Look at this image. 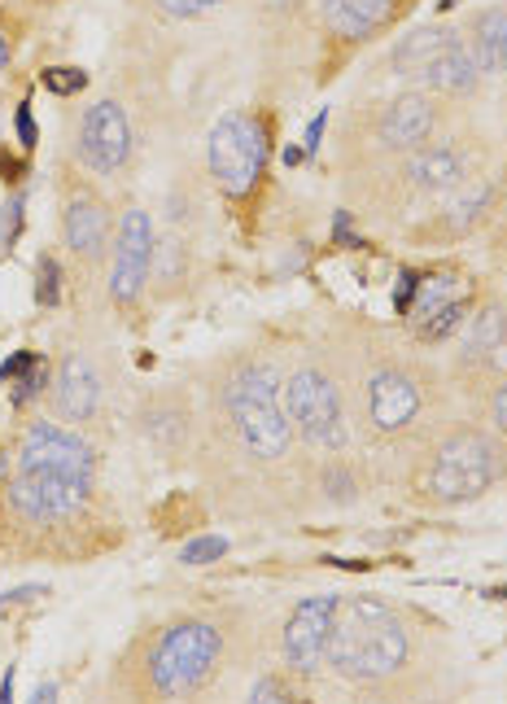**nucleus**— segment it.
I'll use <instances>...</instances> for the list:
<instances>
[{
    "mask_svg": "<svg viewBox=\"0 0 507 704\" xmlns=\"http://www.w3.org/2000/svg\"><path fill=\"white\" fill-rule=\"evenodd\" d=\"M407 631L398 622V613L381 600H342L333 609V634H328V665L351 678V683H381L394 678L407 665Z\"/></svg>",
    "mask_w": 507,
    "mask_h": 704,
    "instance_id": "nucleus-1",
    "label": "nucleus"
},
{
    "mask_svg": "<svg viewBox=\"0 0 507 704\" xmlns=\"http://www.w3.org/2000/svg\"><path fill=\"white\" fill-rule=\"evenodd\" d=\"M223 661V631L206 617L171 622L149 638L145 687L162 701H180L202 692Z\"/></svg>",
    "mask_w": 507,
    "mask_h": 704,
    "instance_id": "nucleus-2",
    "label": "nucleus"
},
{
    "mask_svg": "<svg viewBox=\"0 0 507 704\" xmlns=\"http://www.w3.org/2000/svg\"><path fill=\"white\" fill-rule=\"evenodd\" d=\"M223 403H227L232 429L245 442V451H254L258 460L290 455L293 424L285 412V381L276 376V368H267V363L236 368L223 390Z\"/></svg>",
    "mask_w": 507,
    "mask_h": 704,
    "instance_id": "nucleus-3",
    "label": "nucleus"
},
{
    "mask_svg": "<svg viewBox=\"0 0 507 704\" xmlns=\"http://www.w3.org/2000/svg\"><path fill=\"white\" fill-rule=\"evenodd\" d=\"M504 446L490 433L459 429L434 451V464L425 473V494L437 503H468L490 491L504 477Z\"/></svg>",
    "mask_w": 507,
    "mask_h": 704,
    "instance_id": "nucleus-4",
    "label": "nucleus"
},
{
    "mask_svg": "<svg viewBox=\"0 0 507 704\" xmlns=\"http://www.w3.org/2000/svg\"><path fill=\"white\" fill-rule=\"evenodd\" d=\"M394 71L412 74L420 83H429L437 92H473L477 88V58H473V44L464 40V31H446V27H425L416 36H407L398 49H394Z\"/></svg>",
    "mask_w": 507,
    "mask_h": 704,
    "instance_id": "nucleus-5",
    "label": "nucleus"
},
{
    "mask_svg": "<svg viewBox=\"0 0 507 704\" xmlns=\"http://www.w3.org/2000/svg\"><path fill=\"white\" fill-rule=\"evenodd\" d=\"M267 167V132L258 119L232 110L211 128V175L227 198H245L254 193V184L263 180Z\"/></svg>",
    "mask_w": 507,
    "mask_h": 704,
    "instance_id": "nucleus-6",
    "label": "nucleus"
},
{
    "mask_svg": "<svg viewBox=\"0 0 507 704\" xmlns=\"http://www.w3.org/2000/svg\"><path fill=\"white\" fill-rule=\"evenodd\" d=\"M285 412L297 438H306L311 446L337 451L346 446V424H342V399L333 390V381L315 368H297L285 381Z\"/></svg>",
    "mask_w": 507,
    "mask_h": 704,
    "instance_id": "nucleus-7",
    "label": "nucleus"
},
{
    "mask_svg": "<svg viewBox=\"0 0 507 704\" xmlns=\"http://www.w3.org/2000/svg\"><path fill=\"white\" fill-rule=\"evenodd\" d=\"M92 494V482H79L67 473H49V469H18V477L9 482V503L18 516L53 525V521H71L83 512Z\"/></svg>",
    "mask_w": 507,
    "mask_h": 704,
    "instance_id": "nucleus-8",
    "label": "nucleus"
},
{
    "mask_svg": "<svg viewBox=\"0 0 507 704\" xmlns=\"http://www.w3.org/2000/svg\"><path fill=\"white\" fill-rule=\"evenodd\" d=\"M333 609H337V595H306L285 622V638H281V652H285V665L302 678H315L328 661V634H333Z\"/></svg>",
    "mask_w": 507,
    "mask_h": 704,
    "instance_id": "nucleus-9",
    "label": "nucleus"
},
{
    "mask_svg": "<svg viewBox=\"0 0 507 704\" xmlns=\"http://www.w3.org/2000/svg\"><path fill=\"white\" fill-rule=\"evenodd\" d=\"M18 469H49V473H67V477H79V482H92L97 477V455L71 429H62L53 421H36L22 433Z\"/></svg>",
    "mask_w": 507,
    "mask_h": 704,
    "instance_id": "nucleus-10",
    "label": "nucleus"
},
{
    "mask_svg": "<svg viewBox=\"0 0 507 704\" xmlns=\"http://www.w3.org/2000/svg\"><path fill=\"white\" fill-rule=\"evenodd\" d=\"M79 153L92 171H119L132 153V132H128V114L123 105L114 101H97L88 114H83V128H79Z\"/></svg>",
    "mask_w": 507,
    "mask_h": 704,
    "instance_id": "nucleus-11",
    "label": "nucleus"
},
{
    "mask_svg": "<svg viewBox=\"0 0 507 704\" xmlns=\"http://www.w3.org/2000/svg\"><path fill=\"white\" fill-rule=\"evenodd\" d=\"M149 259H153V223L145 211L123 214L119 228V250H114V276H110V293L114 302H132L149 281Z\"/></svg>",
    "mask_w": 507,
    "mask_h": 704,
    "instance_id": "nucleus-12",
    "label": "nucleus"
},
{
    "mask_svg": "<svg viewBox=\"0 0 507 704\" xmlns=\"http://www.w3.org/2000/svg\"><path fill=\"white\" fill-rule=\"evenodd\" d=\"M425 394H420V381L407 376L403 368H385L372 376L367 385V421L376 424L381 433H398L416 421Z\"/></svg>",
    "mask_w": 507,
    "mask_h": 704,
    "instance_id": "nucleus-13",
    "label": "nucleus"
},
{
    "mask_svg": "<svg viewBox=\"0 0 507 704\" xmlns=\"http://www.w3.org/2000/svg\"><path fill=\"white\" fill-rule=\"evenodd\" d=\"M434 105H429V97H420V92H407V97H398V101H389L385 105V114H381V141L389 144V149H420V144H429L434 137Z\"/></svg>",
    "mask_w": 507,
    "mask_h": 704,
    "instance_id": "nucleus-14",
    "label": "nucleus"
},
{
    "mask_svg": "<svg viewBox=\"0 0 507 704\" xmlns=\"http://www.w3.org/2000/svg\"><path fill=\"white\" fill-rule=\"evenodd\" d=\"M53 403L67 421H88L101 403V381L92 372V363L83 354H67L58 368V385H53Z\"/></svg>",
    "mask_w": 507,
    "mask_h": 704,
    "instance_id": "nucleus-15",
    "label": "nucleus"
},
{
    "mask_svg": "<svg viewBox=\"0 0 507 704\" xmlns=\"http://www.w3.org/2000/svg\"><path fill=\"white\" fill-rule=\"evenodd\" d=\"M464 171H468V158L455 149V144H420L412 149V184L420 193H446L455 184H464Z\"/></svg>",
    "mask_w": 507,
    "mask_h": 704,
    "instance_id": "nucleus-16",
    "label": "nucleus"
},
{
    "mask_svg": "<svg viewBox=\"0 0 507 704\" xmlns=\"http://www.w3.org/2000/svg\"><path fill=\"white\" fill-rule=\"evenodd\" d=\"M468 44H473V58H477V71L481 74L507 71V4L481 9V13L473 18Z\"/></svg>",
    "mask_w": 507,
    "mask_h": 704,
    "instance_id": "nucleus-17",
    "label": "nucleus"
},
{
    "mask_svg": "<svg viewBox=\"0 0 507 704\" xmlns=\"http://www.w3.org/2000/svg\"><path fill=\"white\" fill-rule=\"evenodd\" d=\"M110 237V219H105V207L92 202V198H74L67 207V241H71L74 254L83 259H97L101 245Z\"/></svg>",
    "mask_w": 507,
    "mask_h": 704,
    "instance_id": "nucleus-18",
    "label": "nucleus"
},
{
    "mask_svg": "<svg viewBox=\"0 0 507 704\" xmlns=\"http://www.w3.org/2000/svg\"><path fill=\"white\" fill-rule=\"evenodd\" d=\"M464 359L468 363H486V368L507 363V311L490 306V311H481L473 320L468 342H464Z\"/></svg>",
    "mask_w": 507,
    "mask_h": 704,
    "instance_id": "nucleus-19",
    "label": "nucleus"
},
{
    "mask_svg": "<svg viewBox=\"0 0 507 704\" xmlns=\"http://www.w3.org/2000/svg\"><path fill=\"white\" fill-rule=\"evenodd\" d=\"M464 298V281L455 276V272H442V276H420L416 281V293H412V306H407V320H412V329H420V324H429L437 311H446L450 302H459Z\"/></svg>",
    "mask_w": 507,
    "mask_h": 704,
    "instance_id": "nucleus-20",
    "label": "nucleus"
},
{
    "mask_svg": "<svg viewBox=\"0 0 507 704\" xmlns=\"http://www.w3.org/2000/svg\"><path fill=\"white\" fill-rule=\"evenodd\" d=\"M324 18L342 36H367L389 18V0H324Z\"/></svg>",
    "mask_w": 507,
    "mask_h": 704,
    "instance_id": "nucleus-21",
    "label": "nucleus"
},
{
    "mask_svg": "<svg viewBox=\"0 0 507 704\" xmlns=\"http://www.w3.org/2000/svg\"><path fill=\"white\" fill-rule=\"evenodd\" d=\"M486 207H490V184H473V189H464V193L450 202L446 219H450V228H468Z\"/></svg>",
    "mask_w": 507,
    "mask_h": 704,
    "instance_id": "nucleus-22",
    "label": "nucleus"
},
{
    "mask_svg": "<svg viewBox=\"0 0 507 704\" xmlns=\"http://www.w3.org/2000/svg\"><path fill=\"white\" fill-rule=\"evenodd\" d=\"M464 315H468V306H464V298H459V302H450L446 311H437L429 324H420L416 338H420V342H442L446 333H455V329L464 324Z\"/></svg>",
    "mask_w": 507,
    "mask_h": 704,
    "instance_id": "nucleus-23",
    "label": "nucleus"
},
{
    "mask_svg": "<svg viewBox=\"0 0 507 704\" xmlns=\"http://www.w3.org/2000/svg\"><path fill=\"white\" fill-rule=\"evenodd\" d=\"M219 556H227V539H219V534H211V539H193V543H184V552H180V561L184 564H211V561H219Z\"/></svg>",
    "mask_w": 507,
    "mask_h": 704,
    "instance_id": "nucleus-24",
    "label": "nucleus"
},
{
    "mask_svg": "<svg viewBox=\"0 0 507 704\" xmlns=\"http://www.w3.org/2000/svg\"><path fill=\"white\" fill-rule=\"evenodd\" d=\"M88 83V74L74 71V67H53V71H44V88L49 92H58V97H71Z\"/></svg>",
    "mask_w": 507,
    "mask_h": 704,
    "instance_id": "nucleus-25",
    "label": "nucleus"
},
{
    "mask_svg": "<svg viewBox=\"0 0 507 704\" xmlns=\"http://www.w3.org/2000/svg\"><path fill=\"white\" fill-rule=\"evenodd\" d=\"M219 0H158V9H166V13H175V18H197V13H206V9H215Z\"/></svg>",
    "mask_w": 507,
    "mask_h": 704,
    "instance_id": "nucleus-26",
    "label": "nucleus"
},
{
    "mask_svg": "<svg viewBox=\"0 0 507 704\" xmlns=\"http://www.w3.org/2000/svg\"><path fill=\"white\" fill-rule=\"evenodd\" d=\"M250 701H293V687L281 678H263V683H254Z\"/></svg>",
    "mask_w": 507,
    "mask_h": 704,
    "instance_id": "nucleus-27",
    "label": "nucleus"
},
{
    "mask_svg": "<svg viewBox=\"0 0 507 704\" xmlns=\"http://www.w3.org/2000/svg\"><path fill=\"white\" fill-rule=\"evenodd\" d=\"M44 381H49V368L36 359V363H31V372L18 381V403H27L31 394H40V385H44Z\"/></svg>",
    "mask_w": 507,
    "mask_h": 704,
    "instance_id": "nucleus-28",
    "label": "nucleus"
},
{
    "mask_svg": "<svg viewBox=\"0 0 507 704\" xmlns=\"http://www.w3.org/2000/svg\"><path fill=\"white\" fill-rule=\"evenodd\" d=\"M40 302L44 306L58 302V263L53 259H40Z\"/></svg>",
    "mask_w": 507,
    "mask_h": 704,
    "instance_id": "nucleus-29",
    "label": "nucleus"
},
{
    "mask_svg": "<svg viewBox=\"0 0 507 704\" xmlns=\"http://www.w3.org/2000/svg\"><path fill=\"white\" fill-rule=\"evenodd\" d=\"M18 219H22V198H13V202L4 207V219H0V241H13V232H18Z\"/></svg>",
    "mask_w": 507,
    "mask_h": 704,
    "instance_id": "nucleus-30",
    "label": "nucleus"
},
{
    "mask_svg": "<svg viewBox=\"0 0 507 704\" xmlns=\"http://www.w3.org/2000/svg\"><path fill=\"white\" fill-rule=\"evenodd\" d=\"M490 421H495V429L507 438V381L495 390V403H490Z\"/></svg>",
    "mask_w": 507,
    "mask_h": 704,
    "instance_id": "nucleus-31",
    "label": "nucleus"
},
{
    "mask_svg": "<svg viewBox=\"0 0 507 704\" xmlns=\"http://www.w3.org/2000/svg\"><path fill=\"white\" fill-rule=\"evenodd\" d=\"M324 123H328V110L311 119V128H306V144H302V153H315V149H320V137H324Z\"/></svg>",
    "mask_w": 507,
    "mask_h": 704,
    "instance_id": "nucleus-32",
    "label": "nucleus"
},
{
    "mask_svg": "<svg viewBox=\"0 0 507 704\" xmlns=\"http://www.w3.org/2000/svg\"><path fill=\"white\" fill-rule=\"evenodd\" d=\"M416 281H420L416 272H407V276H403V284H398V293H394L398 311H407V306H412V293H416Z\"/></svg>",
    "mask_w": 507,
    "mask_h": 704,
    "instance_id": "nucleus-33",
    "label": "nucleus"
},
{
    "mask_svg": "<svg viewBox=\"0 0 507 704\" xmlns=\"http://www.w3.org/2000/svg\"><path fill=\"white\" fill-rule=\"evenodd\" d=\"M18 137H22V144H36V119H31L27 105L18 110Z\"/></svg>",
    "mask_w": 507,
    "mask_h": 704,
    "instance_id": "nucleus-34",
    "label": "nucleus"
},
{
    "mask_svg": "<svg viewBox=\"0 0 507 704\" xmlns=\"http://www.w3.org/2000/svg\"><path fill=\"white\" fill-rule=\"evenodd\" d=\"M36 595H44V586H22V591L4 595V600H0V609H9V604H27V600H36Z\"/></svg>",
    "mask_w": 507,
    "mask_h": 704,
    "instance_id": "nucleus-35",
    "label": "nucleus"
},
{
    "mask_svg": "<svg viewBox=\"0 0 507 704\" xmlns=\"http://www.w3.org/2000/svg\"><path fill=\"white\" fill-rule=\"evenodd\" d=\"M9 62V44H4V36H0V67Z\"/></svg>",
    "mask_w": 507,
    "mask_h": 704,
    "instance_id": "nucleus-36",
    "label": "nucleus"
},
{
    "mask_svg": "<svg viewBox=\"0 0 507 704\" xmlns=\"http://www.w3.org/2000/svg\"><path fill=\"white\" fill-rule=\"evenodd\" d=\"M267 4H293V0H267Z\"/></svg>",
    "mask_w": 507,
    "mask_h": 704,
    "instance_id": "nucleus-37",
    "label": "nucleus"
},
{
    "mask_svg": "<svg viewBox=\"0 0 507 704\" xmlns=\"http://www.w3.org/2000/svg\"><path fill=\"white\" fill-rule=\"evenodd\" d=\"M450 4H455V0H442V9H450Z\"/></svg>",
    "mask_w": 507,
    "mask_h": 704,
    "instance_id": "nucleus-38",
    "label": "nucleus"
}]
</instances>
